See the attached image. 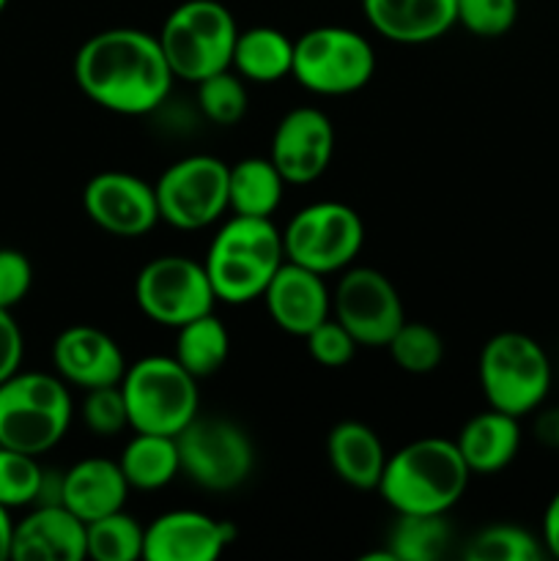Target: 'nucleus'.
<instances>
[{
    "instance_id": "f8f14e48",
    "label": "nucleus",
    "mask_w": 559,
    "mask_h": 561,
    "mask_svg": "<svg viewBox=\"0 0 559 561\" xmlns=\"http://www.w3.org/2000/svg\"><path fill=\"white\" fill-rule=\"evenodd\" d=\"M135 301L148 321L164 329H179L214 312L217 296L203 261H192L186 255H159L137 272Z\"/></svg>"
},
{
    "instance_id": "9d476101",
    "label": "nucleus",
    "mask_w": 559,
    "mask_h": 561,
    "mask_svg": "<svg viewBox=\"0 0 559 561\" xmlns=\"http://www.w3.org/2000/svg\"><path fill=\"white\" fill-rule=\"evenodd\" d=\"M181 455V474L197 488L228 493L244 485L255 469V447L241 425L225 416L197 414L175 436Z\"/></svg>"
},
{
    "instance_id": "6e6552de",
    "label": "nucleus",
    "mask_w": 559,
    "mask_h": 561,
    "mask_svg": "<svg viewBox=\"0 0 559 561\" xmlns=\"http://www.w3.org/2000/svg\"><path fill=\"white\" fill-rule=\"evenodd\" d=\"M376 75V49L354 27L318 25L294 42V77L316 96H349Z\"/></svg>"
},
{
    "instance_id": "c85d7f7f",
    "label": "nucleus",
    "mask_w": 559,
    "mask_h": 561,
    "mask_svg": "<svg viewBox=\"0 0 559 561\" xmlns=\"http://www.w3.org/2000/svg\"><path fill=\"white\" fill-rule=\"evenodd\" d=\"M546 548L537 535L524 526L491 524L475 531L464 546L466 561H540Z\"/></svg>"
},
{
    "instance_id": "e433bc0d",
    "label": "nucleus",
    "mask_w": 559,
    "mask_h": 561,
    "mask_svg": "<svg viewBox=\"0 0 559 561\" xmlns=\"http://www.w3.org/2000/svg\"><path fill=\"white\" fill-rule=\"evenodd\" d=\"M33 285V266L25 252L3 247L0 250V307L14 310Z\"/></svg>"
},
{
    "instance_id": "1a4fd4ad",
    "label": "nucleus",
    "mask_w": 559,
    "mask_h": 561,
    "mask_svg": "<svg viewBox=\"0 0 559 561\" xmlns=\"http://www.w3.org/2000/svg\"><path fill=\"white\" fill-rule=\"evenodd\" d=\"M365 244V222L340 201H318L299 208L283 228L285 261L329 277L354 266Z\"/></svg>"
},
{
    "instance_id": "4468645a",
    "label": "nucleus",
    "mask_w": 559,
    "mask_h": 561,
    "mask_svg": "<svg viewBox=\"0 0 559 561\" xmlns=\"http://www.w3.org/2000/svg\"><path fill=\"white\" fill-rule=\"evenodd\" d=\"M88 219L115 239H142L159 219L157 192L146 179L126 170H102L82 190Z\"/></svg>"
},
{
    "instance_id": "bb28decb",
    "label": "nucleus",
    "mask_w": 559,
    "mask_h": 561,
    "mask_svg": "<svg viewBox=\"0 0 559 561\" xmlns=\"http://www.w3.org/2000/svg\"><path fill=\"white\" fill-rule=\"evenodd\" d=\"M173 356L186 373L201 381L225 367L230 356V332L214 312L175 329Z\"/></svg>"
},
{
    "instance_id": "a211bd4d",
    "label": "nucleus",
    "mask_w": 559,
    "mask_h": 561,
    "mask_svg": "<svg viewBox=\"0 0 559 561\" xmlns=\"http://www.w3.org/2000/svg\"><path fill=\"white\" fill-rule=\"evenodd\" d=\"M261 299L274 327L294 337H307L332 316V288L327 277L290 261L274 272Z\"/></svg>"
},
{
    "instance_id": "aec40b11",
    "label": "nucleus",
    "mask_w": 559,
    "mask_h": 561,
    "mask_svg": "<svg viewBox=\"0 0 559 561\" xmlns=\"http://www.w3.org/2000/svg\"><path fill=\"white\" fill-rule=\"evenodd\" d=\"M362 11L378 36L406 47L436 42L458 25V0H362Z\"/></svg>"
},
{
    "instance_id": "0eeeda50",
    "label": "nucleus",
    "mask_w": 559,
    "mask_h": 561,
    "mask_svg": "<svg viewBox=\"0 0 559 561\" xmlns=\"http://www.w3.org/2000/svg\"><path fill=\"white\" fill-rule=\"evenodd\" d=\"M121 392L129 414V431L179 436L201 414L197 378L173 354H151L126 365Z\"/></svg>"
},
{
    "instance_id": "473e14b6",
    "label": "nucleus",
    "mask_w": 559,
    "mask_h": 561,
    "mask_svg": "<svg viewBox=\"0 0 559 561\" xmlns=\"http://www.w3.org/2000/svg\"><path fill=\"white\" fill-rule=\"evenodd\" d=\"M44 469L36 455L0 447V504L9 510L31 507L42 493Z\"/></svg>"
},
{
    "instance_id": "2eb2a0df",
    "label": "nucleus",
    "mask_w": 559,
    "mask_h": 561,
    "mask_svg": "<svg viewBox=\"0 0 559 561\" xmlns=\"http://www.w3.org/2000/svg\"><path fill=\"white\" fill-rule=\"evenodd\" d=\"M332 157L334 126L321 107H294L274 126L269 159L288 186H305L321 179Z\"/></svg>"
},
{
    "instance_id": "4c0bfd02",
    "label": "nucleus",
    "mask_w": 559,
    "mask_h": 561,
    "mask_svg": "<svg viewBox=\"0 0 559 561\" xmlns=\"http://www.w3.org/2000/svg\"><path fill=\"white\" fill-rule=\"evenodd\" d=\"M22 354H25V340L20 323L14 321L11 310L0 307V383L20 370Z\"/></svg>"
},
{
    "instance_id": "4be33fe9",
    "label": "nucleus",
    "mask_w": 559,
    "mask_h": 561,
    "mask_svg": "<svg viewBox=\"0 0 559 561\" xmlns=\"http://www.w3.org/2000/svg\"><path fill=\"white\" fill-rule=\"evenodd\" d=\"M387 449L370 425L343 420L329 431L327 460L334 477L354 491H376L387 466Z\"/></svg>"
},
{
    "instance_id": "423d86ee",
    "label": "nucleus",
    "mask_w": 559,
    "mask_h": 561,
    "mask_svg": "<svg viewBox=\"0 0 559 561\" xmlns=\"http://www.w3.org/2000/svg\"><path fill=\"white\" fill-rule=\"evenodd\" d=\"M477 378L488 409L524 420L548 400L554 370L546 348L535 337L499 332L482 345Z\"/></svg>"
},
{
    "instance_id": "20e7f679",
    "label": "nucleus",
    "mask_w": 559,
    "mask_h": 561,
    "mask_svg": "<svg viewBox=\"0 0 559 561\" xmlns=\"http://www.w3.org/2000/svg\"><path fill=\"white\" fill-rule=\"evenodd\" d=\"M71 416L69 383L58 373L16 370L0 383V447L38 458L64 442Z\"/></svg>"
},
{
    "instance_id": "a19ab883",
    "label": "nucleus",
    "mask_w": 559,
    "mask_h": 561,
    "mask_svg": "<svg viewBox=\"0 0 559 561\" xmlns=\"http://www.w3.org/2000/svg\"><path fill=\"white\" fill-rule=\"evenodd\" d=\"M11 537H14V520H11V510L0 504V561L11 559Z\"/></svg>"
},
{
    "instance_id": "7c9ffc66",
    "label": "nucleus",
    "mask_w": 559,
    "mask_h": 561,
    "mask_svg": "<svg viewBox=\"0 0 559 561\" xmlns=\"http://www.w3.org/2000/svg\"><path fill=\"white\" fill-rule=\"evenodd\" d=\"M195 104L208 124L236 126L247 115L250 93H247L244 80L233 69H225L195 82Z\"/></svg>"
},
{
    "instance_id": "ea45409f",
    "label": "nucleus",
    "mask_w": 559,
    "mask_h": 561,
    "mask_svg": "<svg viewBox=\"0 0 559 561\" xmlns=\"http://www.w3.org/2000/svg\"><path fill=\"white\" fill-rule=\"evenodd\" d=\"M540 540L546 548V557L559 559V491L554 493L551 502L543 510V524H540Z\"/></svg>"
},
{
    "instance_id": "393cba45",
    "label": "nucleus",
    "mask_w": 559,
    "mask_h": 561,
    "mask_svg": "<svg viewBox=\"0 0 559 561\" xmlns=\"http://www.w3.org/2000/svg\"><path fill=\"white\" fill-rule=\"evenodd\" d=\"M118 466L132 491H162L181 474L179 442L164 433L132 431L118 455Z\"/></svg>"
},
{
    "instance_id": "9b49d317",
    "label": "nucleus",
    "mask_w": 559,
    "mask_h": 561,
    "mask_svg": "<svg viewBox=\"0 0 559 561\" xmlns=\"http://www.w3.org/2000/svg\"><path fill=\"white\" fill-rule=\"evenodd\" d=\"M230 164L212 153H192L175 159L153 181L159 219L175 230H203L230 211Z\"/></svg>"
},
{
    "instance_id": "cd10ccee",
    "label": "nucleus",
    "mask_w": 559,
    "mask_h": 561,
    "mask_svg": "<svg viewBox=\"0 0 559 561\" xmlns=\"http://www.w3.org/2000/svg\"><path fill=\"white\" fill-rule=\"evenodd\" d=\"M453 526L447 515H395L387 551L395 561H438L447 557Z\"/></svg>"
},
{
    "instance_id": "f03ea898",
    "label": "nucleus",
    "mask_w": 559,
    "mask_h": 561,
    "mask_svg": "<svg viewBox=\"0 0 559 561\" xmlns=\"http://www.w3.org/2000/svg\"><path fill=\"white\" fill-rule=\"evenodd\" d=\"M469 480L458 444L427 436L389 455L376 491L395 515H447L464 499Z\"/></svg>"
},
{
    "instance_id": "72a5a7b5",
    "label": "nucleus",
    "mask_w": 559,
    "mask_h": 561,
    "mask_svg": "<svg viewBox=\"0 0 559 561\" xmlns=\"http://www.w3.org/2000/svg\"><path fill=\"white\" fill-rule=\"evenodd\" d=\"M82 422L99 438L118 436L121 431H126L129 427V414H126V400L124 392H121V383L85 389V398H82Z\"/></svg>"
},
{
    "instance_id": "dca6fc26",
    "label": "nucleus",
    "mask_w": 559,
    "mask_h": 561,
    "mask_svg": "<svg viewBox=\"0 0 559 561\" xmlns=\"http://www.w3.org/2000/svg\"><path fill=\"white\" fill-rule=\"evenodd\" d=\"M236 526L201 510H168L146 526V561H214L236 540Z\"/></svg>"
},
{
    "instance_id": "f257e3e1",
    "label": "nucleus",
    "mask_w": 559,
    "mask_h": 561,
    "mask_svg": "<svg viewBox=\"0 0 559 561\" xmlns=\"http://www.w3.org/2000/svg\"><path fill=\"white\" fill-rule=\"evenodd\" d=\"M71 69L82 96L115 115H151L175 82L157 33L140 27H107L88 36Z\"/></svg>"
},
{
    "instance_id": "f3484780",
    "label": "nucleus",
    "mask_w": 559,
    "mask_h": 561,
    "mask_svg": "<svg viewBox=\"0 0 559 561\" xmlns=\"http://www.w3.org/2000/svg\"><path fill=\"white\" fill-rule=\"evenodd\" d=\"M126 356L118 340L91 323L64 329L53 343V367L69 387H113L126 373Z\"/></svg>"
},
{
    "instance_id": "412c9836",
    "label": "nucleus",
    "mask_w": 559,
    "mask_h": 561,
    "mask_svg": "<svg viewBox=\"0 0 559 561\" xmlns=\"http://www.w3.org/2000/svg\"><path fill=\"white\" fill-rule=\"evenodd\" d=\"M129 491L132 488L118 460L82 458L64 471L60 504L71 510L82 524H91V520L124 510Z\"/></svg>"
},
{
    "instance_id": "58836bf2",
    "label": "nucleus",
    "mask_w": 559,
    "mask_h": 561,
    "mask_svg": "<svg viewBox=\"0 0 559 561\" xmlns=\"http://www.w3.org/2000/svg\"><path fill=\"white\" fill-rule=\"evenodd\" d=\"M532 436L540 447L559 453V405H546L535 411V422H532Z\"/></svg>"
},
{
    "instance_id": "a878e982",
    "label": "nucleus",
    "mask_w": 559,
    "mask_h": 561,
    "mask_svg": "<svg viewBox=\"0 0 559 561\" xmlns=\"http://www.w3.org/2000/svg\"><path fill=\"white\" fill-rule=\"evenodd\" d=\"M285 179L269 157H244L228 170L230 211L272 219L285 197Z\"/></svg>"
},
{
    "instance_id": "ddd939ff",
    "label": "nucleus",
    "mask_w": 559,
    "mask_h": 561,
    "mask_svg": "<svg viewBox=\"0 0 559 561\" xmlns=\"http://www.w3.org/2000/svg\"><path fill=\"white\" fill-rule=\"evenodd\" d=\"M332 318L362 348H387L406 321V310L387 274L373 266H349L332 288Z\"/></svg>"
},
{
    "instance_id": "7ed1b4c3",
    "label": "nucleus",
    "mask_w": 559,
    "mask_h": 561,
    "mask_svg": "<svg viewBox=\"0 0 559 561\" xmlns=\"http://www.w3.org/2000/svg\"><path fill=\"white\" fill-rule=\"evenodd\" d=\"M285 263L283 230L266 217L233 214L214 233L203 266L217 301L250 305L261 299L269 279Z\"/></svg>"
},
{
    "instance_id": "6ab92c4d",
    "label": "nucleus",
    "mask_w": 559,
    "mask_h": 561,
    "mask_svg": "<svg viewBox=\"0 0 559 561\" xmlns=\"http://www.w3.org/2000/svg\"><path fill=\"white\" fill-rule=\"evenodd\" d=\"M14 561H82L88 559L85 524L64 504H36L14 524Z\"/></svg>"
},
{
    "instance_id": "b1692460",
    "label": "nucleus",
    "mask_w": 559,
    "mask_h": 561,
    "mask_svg": "<svg viewBox=\"0 0 559 561\" xmlns=\"http://www.w3.org/2000/svg\"><path fill=\"white\" fill-rule=\"evenodd\" d=\"M230 69L244 82L272 85L294 71V38L272 25H255L239 31Z\"/></svg>"
},
{
    "instance_id": "c756f323",
    "label": "nucleus",
    "mask_w": 559,
    "mask_h": 561,
    "mask_svg": "<svg viewBox=\"0 0 559 561\" xmlns=\"http://www.w3.org/2000/svg\"><path fill=\"white\" fill-rule=\"evenodd\" d=\"M88 559L93 561H137L142 559L146 526L137 524L126 510L85 524Z\"/></svg>"
},
{
    "instance_id": "f704fd0d",
    "label": "nucleus",
    "mask_w": 559,
    "mask_h": 561,
    "mask_svg": "<svg viewBox=\"0 0 559 561\" xmlns=\"http://www.w3.org/2000/svg\"><path fill=\"white\" fill-rule=\"evenodd\" d=\"M518 0H458V25L471 36L499 38L513 31Z\"/></svg>"
},
{
    "instance_id": "2f4dec72",
    "label": "nucleus",
    "mask_w": 559,
    "mask_h": 561,
    "mask_svg": "<svg viewBox=\"0 0 559 561\" xmlns=\"http://www.w3.org/2000/svg\"><path fill=\"white\" fill-rule=\"evenodd\" d=\"M387 351L403 373H409V376H427V373H433L442 365L444 340L427 323L406 318L387 343Z\"/></svg>"
},
{
    "instance_id": "79ce46f5",
    "label": "nucleus",
    "mask_w": 559,
    "mask_h": 561,
    "mask_svg": "<svg viewBox=\"0 0 559 561\" xmlns=\"http://www.w3.org/2000/svg\"><path fill=\"white\" fill-rule=\"evenodd\" d=\"M5 5H9V0H0V14H3V11H5Z\"/></svg>"
},
{
    "instance_id": "39448f33",
    "label": "nucleus",
    "mask_w": 559,
    "mask_h": 561,
    "mask_svg": "<svg viewBox=\"0 0 559 561\" xmlns=\"http://www.w3.org/2000/svg\"><path fill=\"white\" fill-rule=\"evenodd\" d=\"M236 36V16L219 0H184L157 33L173 77L192 85L230 69Z\"/></svg>"
},
{
    "instance_id": "5701e85b",
    "label": "nucleus",
    "mask_w": 559,
    "mask_h": 561,
    "mask_svg": "<svg viewBox=\"0 0 559 561\" xmlns=\"http://www.w3.org/2000/svg\"><path fill=\"white\" fill-rule=\"evenodd\" d=\"M521 420L504 411L488 409L460 427L458 444L471 474H499L521 449Z\"/></svg>"
},
{
    "instance_id": "c9c22d12",
    "label": "nucleus",
    "mask_w": 559,
    "mask_h": 561,
    "mask_svg": "<svg viewBox=\"0 0 559 561\" xmlns=\"http://www.w3.org/2000/svg\"><path fill=\"white\" fill-rule=\"evenodd\" d=\"M307 354L316 365L329 367V370H338V367H345L356 354V340L351 337L349 329L340 321H334L332 316L323 323H318L310 334L305 337Z\"/></svg>"
}]
</instances>
